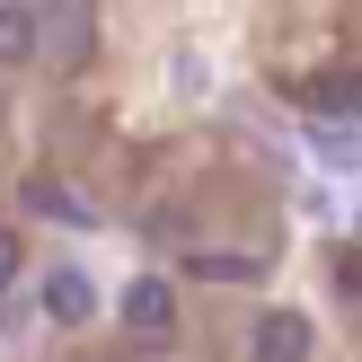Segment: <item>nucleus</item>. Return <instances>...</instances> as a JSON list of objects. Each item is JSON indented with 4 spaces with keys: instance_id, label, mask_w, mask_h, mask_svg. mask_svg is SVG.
Segmentation results:
<instances>
[{
    "instance_id": "obj_5",
    "label": "nucleus",
    "mask_w": 362,
    "mask_h": 362,
    "mask_svg": "<svg viewBox=\"0 0 362 362\" xmlns=\"http://www.w3.org/2000/svg\"><path fill=\"white\" fill-rule=\"evenodd\" d=\"M18 204L45 212V221H88V204H80L71 186H53V177H27V186H18Z\"/></svg>"
},
{
    "instance_id": "obj_7",
    "label": "nucleus",
    "mask_w": 362,
    "mask_h": 362,
    "mask_svg": "<svg viewBox=\"0 0 362 362\" xmlns=\"http://www.w3.org/2000/svg\"><path fill=\"white\" fill-rule=\"evenodd\" d=\"M27 53H35V9L9 0V9H0V62H27Z\"/></svg>"
},
{
    "instance_id": "obj_2",
    "label": "nucleus",
    "mask_w": 362,
    "mask_h": 362,
    "mask_svg": "<svg viewBox=\"0 0 362 362\" xmlns=\"http://www.w3.org/2000/svg\"><path fill=\"white\" fill-rule=\"evenodd\" d=\"M310 115L318 124H362V71H318L310 80Z\"/></svg>"
},
{
    "instance_id": "obj_3",
    "label": "nucleus",
    "mask_w": 362,
    "mask_h": 362,
    "mask_svg": "<svg viewBox=\"0 0 362 362\" xmlns=\"http://www.w3.org/2000/svg\"><path fill=\"white\" fill-rule=\"evenodd\" d=\"M257 354H265V362H300V354H318V327H310L300 310H274V318L257 327Z\"/></svg>"
},
{
    "instance_id": "obj_4",
    "label": "nucleus",
    "mask_w": 362,
    "mask_h": 362,
    "mask_svg": "<svg viewBox=\"0 0 362 362\" xmlns=\"http://www.w3.org/2000/svg\"><path fill=\"white\" fill-rule=\"evenodd\" d=\"M45 310H53V327H88L98 318V292H88V274H45Z\"/></svg>"
},
{
    "instance_id": "obj_1",
    "label": "nucleus",
    "mask_w": 362,
    "mask_h": 362,
    "mask_svg": "<svg viewBox=\"0 0 362 362\" xmlns=\"http://www.w3.org/2000/svg\"><path fill=\"white\" fill-rule=\"evenodd\" d=\"M124 327H133V336H168V327H177V292H168L159 274L124 283Z\"/></svg>"
},
{
    "instance_id": "obj_8",
    "label": "nucleus",
    "mask_w": 362,
    "mask_h": 362,
    "mask_svg": "<svg viewBox=\"0 0 362 362\" xmlns=\"http://www.w3.org/2000/svg\"><path fill=\"white\" fill-rule=\"evenodd\" d=\"M194 274H212V283H257V274H265V257H230V247H204V257H194Z\"/></svg>"
},
{
    "instance_id": "obj_6",
    "label": "nucleus",
    "mask_w": 362,
    "mask_h": 362,
    "mask_svg": "<svg viewBox=\"0 0 362 362\" xmlns=\"http://www.w3.org/2000/svg\"><path fill=\"white\" fill-rule=\"evenodd\" d=\"M53 62H88V0H62V9H53Z\"/></svg>"
},
{
    "instance_id": "obj_9",
    "label": "nucleus",
    "mask_w": 362,
    "mask_h": 362,
    "mask_svg": "<svg viewBox=\"0 0 362 362\" xmlns=\"http://www.w3.org/2000/svg\"><path fill=\"white\" fill-rule=\"evenodd\" d=\"M9 283H18V239L0 230V292H9Z\"/></svg>"
}]
</instances>
